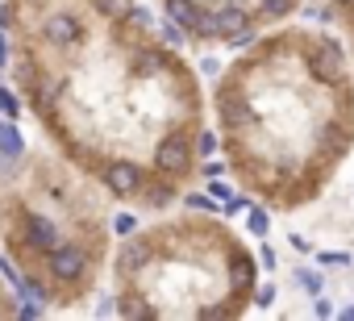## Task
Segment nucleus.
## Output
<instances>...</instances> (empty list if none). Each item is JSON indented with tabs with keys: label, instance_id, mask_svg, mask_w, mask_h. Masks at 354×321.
<instances>
[{
	"label": "nucleus",
	"instance_id": "1",
	"mask_svg": "<svg viewBox=\"0 0 354 321\" xmlns=\"http://www.w3.org/2000/svg\"><path fill=\"white\" fill-rule=\"evenodd\" d=\"M13 84L46 142L113 205L167 213L205 176L209 96L142 0H5Z\"/></svg>",
	"mask_w": 354,
	"mask_h": 321
},
{
	"label": "nucleus",
	"instance_id": "2",
	"mask_svg": "<svg viewBox=\"0 0 354 321\" xmlns=\"http://www.w3.org/2000/svg\"><path fill=\"white\" fill-rule=\"evenodd\" d=\"M221 163L267 213H300L354 154V63L342 38L283 21L221 67L209 92Z\"/></svg>",
	"mask_w": 354,
	"mask_h": 321
},
{
	"label": "nucleus",
	"instance_id": "3",
	"mask_svg": "<svg viewBox=\"0 0 354 321\" xmlns=\"http://www.w3.org/2000/svg\"><path fill=\"white\" fill-rule=\"evenodd\" d=\"M5 275L42 309L84 304L113 259V196L59 150L0 154Z\"/></svg>",
	"mask_w": 354,
	"mask_h": 321
},
{
	"label": "nucleus",
	"instance_id": "4",
	"mask_svg": "<svg viewBox=\"0 0 354 321\" xmlns=\"http://www.w3.org/2000/svg\"><path fill=\"white\" fill-rule=\"evenodd\" d=\"M125 321H238L259 304L263 263L213 213H171L125 230L109 259Z\"/></svg>",
	"mask_w": 354,
	"mask_h": 321
},
{
	"label": "nucleus",
	"instance_id": "5",
	"mask_svg": "<svg viewBox=\"0 0 354 321\" xmlns=\"http://www.w3.org/2000/svg\"><path fill=\"white\" fill-rule=\"evenodd\" d=\"M308 0H158L162 17L188 46H250L259 34L292 21Z\"/></svg>",
	"mask_w": 354,
	"mask_h": 321
},
{
	"label": "nucleus",
	"instance_id": "6",
	"mask_svg": "<svg viewBox=\"0 0 354 321\" xmlns=\"http://www.w3.org/2000/svg\"><path fill=\"white\" fill-rule=\"evenodd\" d=\"M329 17L337 21L342 42H346V51H350V63H354V0H329Z\"/></svg>",
	"mask_w": 354,
	"mask_h": 321
},
{
	"label": "nucleus",
	"instance_id": "7",
	"mask_svg": "<svg viewBox=\"0 0 354 321\" xmlns=\"http://www.w3.org/2000/svg\"><path fill=\"white\" fill-rule=\"evenodd\" d=\"M21 150H26L21 134H17L9 121H0V154H21Z\"/></svg>",
	"mask_w": 354,
	"mask_h": 321
},
{
	"label": "nucleus",
	"instance_id": "8",
	"mask_svg": "<svg viewBox=\"0 0 354 321\" xmlns=\"http://www.w3.org/2000/svg\"><path fill=\"white\" fill-rule=\"evenodd\" d=\"M246 221H250V230H254L259 238L267 234V209H263V205H259V209H250V217H246Z\"/></svg>",
	"mask_w": 354,
	"mask_h": 321
},
{
	"label": "nucleus",
	"instance_id": "9",
	"mask_svg": "<svg viewBox=\"0 0 354 321\" xmlns=\"http://www.w3.org/2000/svg\"><path fill=\"white\" fill-rule=\"evenodd\" d=\"M0 109H5L9 117H17V113H21V109H17V100H13V96H9L5 88H0Z\"/></svg>",
	"mask_w": 354,
	"mask_h": 321
}]
</instances>
